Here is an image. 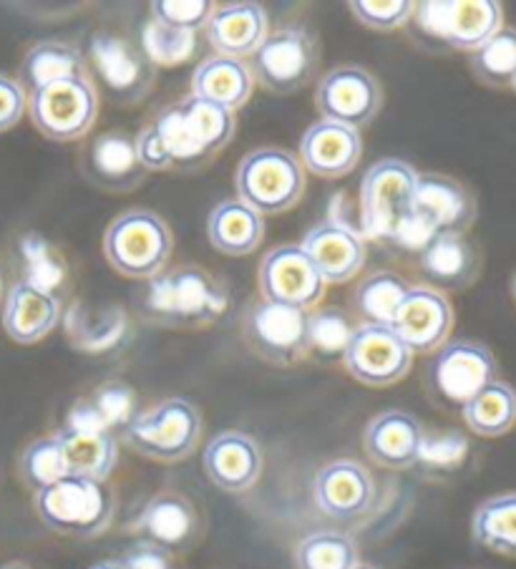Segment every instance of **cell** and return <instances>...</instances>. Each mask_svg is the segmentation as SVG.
Instances as JSON below:
<instances>
[{
	"instance_id": "9a60e30c",
	"label": "cell",
	"mask_w": 516,
	"mask_h": 569,
	"mask_svg": "<svg viewBox=\"0 0 516 569\" xmlns=\"http://www.w3.org/2000/svg\"><path fill=\"white\" fill-rule=\"evenodd\" d=\"M479 207L472 189L446 174H418L410 222L428 242L444 234H466Z\"/></svg>"
},
{
	"instance_id": "8fae6325",
	"label": "cell",
	"mask_w": 516,
	"mask_h": 569,
	"mask_svg": "<svg viewBox=\"0 0 516 569\" xmlns=\"http://www.w3.org/2000/svg\"><path fill=\"white\" fill-rule=\"evenodd\" d=\"M247 66L255 83H260L265 91L288 97L312 81L320 66V49L308 28L280 26L265 36Z\"/></svg>"
},
{
	"instance_id": "5b68a950",
	"label": "cell",
	"mask_w": 516,
	"mask_h": 569,
	"mask_svg": "<svg viewBox=\"0 0 516 569\" xmlns=\"http://www.w3.org/2000/svg\"><path fill=\"white\" fill-rule=\"evenodd\" d=\"M38 519L51 532L71 539H93L107 532L117 515V497L107 481L63 477L33 495Z\"/></svg>"
},
{
	"instance_id": "f35d334b",
	"label": "cell",
	"mask_w": 516,
	"mask_h": 569,
	"mask_svg": "<svg viewBox=\"0 0 516 569\" xmlns=\"http://www.w3.org/2000/svg\"><path fill=\"white\" fill-rule=\"evenodd\" d=\"M472 73L489 89H512L516 79V28H502L468 53Z\"/></svg>"
},
{
	"instance_id": "30bf717a",
	"label": "cell",
	"mask_w": 516,
	"mask_h": 569,
	"mask_svg": "<svg viewBox=\"0 0 516 569\" xmlns=\"http://www.w3.org/2000/svg\"><path fill=\"white\" fill-rule=\"evenodd\" d=\"M496 358L479 340H446L426 366V393L436 406L462 413L464 406L496 381Z\"/></svg>"
},
{
	"instance_id": "ffe728a7",
	"label": "cell",
	"mask_w": 516,
	"mask_h": 569,
	"mask_svg": "<svg viewBox=\"0 0 516 569\" xmlns=\"http://www.w3.org/2000/svg\"><path fill=\"white\" fill-rule=\"evenodd\" d=\"M390 328L414 356L436 353L454 330L452 300L428 284H410Z\"/></svg>"
},
{
	"instance_id": "7a4b0ae2",
	"label": "cell",
	"mask_w": 516,
	"mask_h": 569,
	"mask_svg": "<svg viewBox=\"0 0 516 569\" xmlns=\"http://www.w3.org/2000/svg\"><path fill=\"white\" fill-rule=\"evenodd\" d=\"M169 159V172H199L207 167L237 131V113L189 93L167 103L151 119Z\"/></svg>"
},
{
	"instance_id": "8d00e7d4",
	"label": "cell",
	"mask_w": 516,
	"mask_h": 569,
	"mask_svg": "<svg viewBox=\"0 0 516 569\" xmlns=\"http://www.w3.org/2000/svg\"><path fill=\"white\" fill-rule=\"evenodd\" d=\"M358 322L343 308H315L305 320V340H308V358L343 360Z\"/></svg>"
},
{
	"instance_id": "8992f818",
	"label": "cell",
	"mask_w": 516,
	"mask_h": 569,
	"mask_svg": "<svg viewBox=\"0 0 516 569\" xmlns=\"http://www.w3.org/2000/svg\"><path fill=\"white\" fill-rule=\"evenodd\" d=\"M121 439L145 459L159 463L185 461L202 439V413L189 398H165L133 416Z\"/></svg>"
},
{
	"instance_id": "bcb514c9",
	"label": "cell",
	"mask_w": 516,
	"mask_h": 569,
	"mask_svg": "<svg viewBox=\"0 0 516 569\" xmlns=\"http://www.w3.org/2000/svg\"><path fill=\"white\" fill-rule=\"evenodd\" d=\"M121 562L129 569H177L175 557L165 552V549L147 545V542L133 545L129 552L121 557Z\"/></svg>"
},
{
	"instance_id": "f546056e",
	"label": "cell",
	"mask_w": 516,
	"mask_h": 569,
	"mask_svg": "<svg viewBox=\"0 0 516 569\" xmlns=\"http://www.w3.org/2000/svg\"><path fill=\"white\" fill-rule=\"evenodd\" d=\"M255 91V79L250 66L242 59L229 56H209L192 73V97L217 103L227 111L237 113Z\"/></svg>"
},
{
	"instance_id": "6da1fadb",
	"label": "cell",
	"mask_w": 516,
	"mask_h": 569,
	"mask_svg": "<svg viewBox=\"0 0 516 569\" xmlns=\"http://www.w3.org/2000/svg\"><path fill=\"white\" fill-rule=\"evenodd\" d=\"M137 312L151 326L169 330H199L222 320L232 298L222 280L199 264L165 268L133 296Z\"/></svg>"
},
{
	"instance_id": "d6986e66",
	"label": "cell",
	"mask_w": 516,
	"mask_h": 569,
	"mask_svg": "<svg viewBox=\"0 0 516 569\" xmlns=\"http://www.w3.org/2000/svg\"><path fill=\"white\" fill-rule=\"evenodd\" d=\"M202 517L195 501L181 491H159L147 501L137 519L141 542L165 549L171 557L185 555L202 539Z\"/></svg>"
},
{
	"instance_id": "f6af8a7d",
	"label": "cell",
	"mask_w": 516,
	"mask_h": 569,
	"mask_svg": "<svg viewBox=\"0 0 516 569\" xmlns=\"http://www.w3.org/2000/svg\"><path fill=\"white\" fill-rule=\"evenodd\" d=\"M28 111V93L11 76L0 73V134L16 129Z\"/></svg>"
},
{
	"instance_id": "cb8c5ba5",
	"label": "cell",
	"mask_w": 516,
	"mask_h": 569,
	"mask_svg": "<svg viewBox=\"0 0 516 569\" xmlns=\"http://www.w3.org/2000/svg\"><path fill=\"white\" fill-rule=\"evenodd\" d=\"M300 161L305 172L322 179L348 177L363 157L360 131L336 124V121H315L300 139Z\"/></svg>"
},
{
	"instance_id": "d4e9b609",
	"label": "cell",
	"mask_w": 516,
	"mask_h": 569,
	"mask_svg": "<svg viewBox=\"0 0 516 569\" xmlns=\"http://www.w3.org/2000/svg\"><path fill=\"white\" fill-rule=\"evenodd\" d=\"M300 248L308 254L325 284L350 282L366 264L363 237L340 222H320L305 234Z\"/></svg>"
},
{
	"instance_id": "603a6c76",
	"label": "cell",
	"mask_w": 516,
	"mask_h": 569,
	"mask_svg": "<svg viewBox=\"0 0 516 569\" xmlns=\"http://www.w3.org/2000/svg\"><path fill=\"white\" fill-rule=\"evenodd\" d=\"M424 436V426L414 413L388 409L368 421L363 431V449L380 469L404 471L418 463Z\"/></svg>"
},
{
	"instance_id": "7bdbcfd3",
	"label": "cell",
	"mask_w": 516,
	"mask_h": 569,
	"mask_svg": "<svg viewBox=\"0 0 516 569\" xmlns=\"http://www.w3.org/2000/svg\"><path fill=\"white\" fill-rule=\"evenodd\" d=\"M149 8L151 21L175 28V31L199 33L205 31L209 18L215 16L217 3H212V0H157Z\"/></svg>"
},
{
	"instance_id": "9c48e42d",
	"label": "cell",
	"mask_w": 516,
	"mask_h": 569,
	"mask_svg": "<svg viewBox=\"0 0 516 569\" xmlns=\"http://www.w3.org/2000/svg\"><path fill=\"white\" fill-rule=\"evenodd\" d=\"M175 250L169 224L157 212L137 207L121 212L103 232V254L113 270L131 280H149L167 268Z\"/></svg>"
},
{
	"instance_id": "d6a6232c",
	"label": "cell",
	"mask_w": 516,
	"mask_h": 569,
	"mask_svg": "<svg viewBox=\"0 0 516 569\" xmlns=\"http://www.w3.org/2000/svg\"><path fill=\"white\" fill-rule=\"evenodd\" d=\"M69 79H89L86 76L83 53L79 46L69 41H53V38L51 41L36 43L26 53L21 73H18V83H21L26 93H33L38 89L51 87V83Z\"/></svg>"
},
{
	"instance_id": "ab89813d",
	"label": "cell",
	"mask_w": 516,
	"mask_h": 569,
	"mask_svg": "<svg viewBox=\"0 0 516 569\" xmlns=\"http://www.w3.org/2000/svg\"><path fill=\"white\" fill-rule=\"evenodd\" d=\"M18 469H21V479L33 495L46 487H51V483L59 479L69 477L61 443L56 439V433L28 443L21 453V461H18Z\"/></svg>"
},
{
	"instance_id": "f1b7e54d",
	"label": "cell",
	"mask_w": 516,
	"mask_h": 569,
	"mask_svg": "<svg viewBox=\"0 0 516 569\" xmlns=\"http://www.w3.org/2000/svg\"><path fill=\"white\" fill-rule=\"evenodd\" d=\"M61 443L66 469L71 477L93 481H107L119 461L117 433L103 429H79V426H61L56 431Z\"/></svg>"
},
{
	"instance_id": "681fc988",
	"label": "cell",
	"mask_w": 516,
	"mask_h": 569,
	"mask_svg": "<svg viewBox=\"0 0 516 569\" xmlns=\"http://www.w3.org/2000/svg\"><path fill=\"white\" fill-rule=\"evenodd\" d=\"M353 569H380V567H376V565H366V562H358L356 567Z\"/></svg>"
},
{
	"instance_id": "ac0fdd59",
	"label": "cell",
	"mask_w": 516,
	"mask_h": 569,
	"mask_svg": "<svg viewBox=\"0 0 516 569\" xmlns=\"http://www.w3.org/2000/svg\"><path fill=\"white\" fill-rule=\"evenodd\" d=\"M79 172L91 187L111 194H127L147 179L133 137L123 129H109L91 137L79 151Z\"/></svg>"
},
{
	"instance_id": "4fadbf2b",
	"label": "cell",
	"mask_w": 516,
	"mask_h": 569,
	"mask_svg": "<svg viewBox=\"0 0 516 569\" xmlns=\"http://www.w3.org/2000/svg\"><path fill=\"white\" fill-rule=\"evenodd\" d=\"M308 312L267 300H252L242 316V338L257 358L270 366H298L308 358L305 340Z\"/></svg>"
},
{
	"instance_id": "c3c4849f",
	"label": "cell",
	"mask_w": 516,
	"mask_h": 569,
	"mask_svg": "<svg viewBox=\"0 0 516 569\" xmlns=\"http://www.w3.org/2000/svg\"><path fill=\"white\" fill-rule=\"evenodd\" d=\"M0 569H36L33 565L23 562V559H11V562H3L0 565Z\"/></svg>"
},
{
	"instance_id": "44dd1931",
	"label": "cell",
	"mask_w": 516,
	"mask_h": 569,
	"mask_svg": "<svg viewBox=\"0 0 516 569\" xmlns=\"http://www.w3.org/2000/svg\"><path fill=\"white\" fill-rule=\"evenodd\" d=\"M312 499L325 517L356 521L376 505V481L363 463L336 459L315 473Z\"/></svg>"
},
{
	"instance_id": "7dc6e473",
	"label": "cell",
	"mask_w": 516,
	"mask_h": 569,
	"mask_svg": "<svg viewBox=\"0 0 516 569\" xmlns=\"http://www.w3.org/2000/svg\"><path fill=\"white\" fill-rule=\"evenodd\" d=\"M89 569H129L127 565L121 562V559H103V562H97L91 565Z\"/></svg>"
},
{
	"instance_id": "e0dca14e",
	"label": "cell",
	"mask_w": 516,
	"mask_h": 569,
	"mask_svg": "<svg viewBox=\"0 0 516 569\" xmlns=\"http://www.w3.org/2000/svg\"><path fill=\"white\" fill-rule=\"evenodd\" d=\"M343 366L368 388H388L408 376L414 353L388 326H358L353 333Z\"/></svg>"
},
{
	"instance_id": "484cf974",
	"label": "cell",
	"mask_w": 516,
	"mask_h": 569,
	"mask_svg": "<svg viewBox=\"0 0 516 569\" xmlns=\"http://www.w3.org/2000/svg\"><path fill=\"white\" fill-rule=\"evenodd\" d=\"M418 272L428 288L438 292H462L476 282L482 272V254L466 234L436 237L418 252Z\"/></svg>"
},
{
	"instance_id": "f5cc1de1",
	"label": "cell",
	"mask_w": 516,
	"mask_h": 569,
	"mask_svg": "<svg viewBox=\"0 0 516 569\" xmlns=\"http://www.w3.org/2000/svg\"><path fill=\"white\" fill-rule=\"evenodd\" d=\"M512 91H514V93H516V79H514V87H512Z\"/></svg>"
},
{
	"instance_id": "2e32d148",
	"label": "cell",
	"mask_w": 516,
	"mask_h": 569,
	"mask_svg": "<svg viewBox=\"0 0 516 569\" xmlns=\"http://www.w3.org/2000/svg\"><path fill=\"white\" fill-rule=\"evenodd\" d=\"M257 288L267 302L295 310H315L325 296V280L300 244H280L265 252L257 270Z\"/></svg>"
},
{
	"instance_id": "ba28073f",
	"label": "cell",
	"mask_w": 516,
	"mask_h": 569,
	"mask_svg": "<svg viewBox=\"0 0 516 569\" xmlns=\"http://www.w3.org/2000/svg\"><path fill=\"white\" fill-rule=\"evenodd\" d=\"M418 169L408 161L378 159L360 182V224L373 240L396 244L410 222Z\"/></svg>"
},
{
	"instance_id": "7402d4cb",
	"label": "cell",
	"mask_w": 516,
	"mask_h": 569,
	"mask_svg": "<svg viewBox=\"0 0 516 569\" xmlns=\"http://www.w3.org/2000/svg\"><path fill=\"white\" fill-rule=\"evenodd\" d=\"M202 463L219 491L245 495L262 477V449L250 433L222 431L207 443Z\"/></svg>"
},
{
	"instance_id": "ee69618b",
	"label": "cell",
	"mask_w": 516,
	"mask_h": 569,
	"mask_svg": "<svg viewBox=\"0 0 516 569\" xmlns=\"http://www.w3.org/2000/svg\"><path fill=\"white\" fill-rule=\"evenodd\" d=\"M466 457V439L458 433H441V436H424L420 443L418 463L416 467H426L431 471H448L456 469Z\"/></svg>"
},
{
	"instance_id": "b9f144b4",
	"label": "cell",
	"mask_w": 516,
	"mask_h": 569,
	"mask_svg": "<svg viewBox=\"0 0 516 569\" xmlns=\"http://www.w3.org/2000/svg\"><path fill=\"white\" fill-rule=\"evenodd\" d=\"M348 8L363 28L390 33L410 21L416 3L414 0H350Z\"/></svg>"
},
{
	"instance_id": "277c9868",
	"label": "cell",
	"mask_w": 516,
	"mask_h": 569,
	"mask_svg": "<svg viewBox=\"0 0 516 569\" xmlns=\"http://www.w3.org/2000/svg\"><path fill=\"white\" fill-rule=\"evenodd\" d=\"M81 53L93 89L119 107L145 101L155 89L157 66L149 61L137 38L101 28L89 36Z\"/></svg>"
},
{
	"instance_id": "e575fe53",
	"label": "cell",
	"mask_w": 516,
	"mask_h": 569,
	"mask_svg": "<svg viewBox=\"0 0 516 569\" xmlns=\"http://www.w3.org/2000/svg\"><path fill=\"white\" fill-rule=\"evenodd\" d=\"M462 419L482 439H499L516 426V391L496 378L464 406Z\"/></svg>"
},
{
	"instance_id": "74e56055",
	"label": "cell",
	"mask_w": 516,
	"mask_h": 569,
	"mask_svg": "<svg viewBox=\"0 0 516 569\" xmlns=\"http://www.w3.org/2000/svg\"><path fill=\"white\" fill-rule=\"evenodd\" d=\"M295 569H353L360 562L356 539L336 529H320L295 547Z\"/></svg>"
},
{
	"instance_id": "836d02e7",
	"label": "cell",
	"mask_w": 516,
	"mask_h": 569,
	"mask_svg": "<svg viewBox=\"0 0 516 569\" xmlns=\"http://www.w3.org/2000/svg\"><path fill=\"white\" fill-rule=\"evenodd\" d=\"M410 284L398 272L376 270L366 274L353 292V312L358 326H388L394 322L400 302L408 296Z\"/></svg>"
},
{
	"instance_id": "7c38bea8",
	"label": "cell",
	"mask_w": 516,
	"mask_h": 569,
	"mask_svg": "<svg viewBox=\"0 0 516 569\" xmlns=\"http://www.w3.org/2000/svg\"><path fill=\"white\" fill-rule=\"evenodd\" d=\"M99 99L89 79H69L28 93V113L38 134L69 144L83 139L97 124Z\"/></svg>"
},
{
	"instance_id": "52a82bcc",
	"label": "cell",
	"mask_w": 516,
	"mask_h": 569,
	"mask_svg": "<svg viewBox=\"0 0 516 569\" xmlns=\"http://www.w3.org/2000/svg\"><path fill=\"white\" fill-rule=\"evenodd\" d=\"M237 199L257 214H282L305 194V167L285 147H257L247 151L235 172Z\"/></svg>"
},
{
	"instance_id": "83f0119b",
	"label": "cell",
	"mask_w": 516,
	"mask_h": 569,
	"mask_svg": "<svg viewBox=\"0 0 516 569\" xmlns=\"http://www.w3.org/2000/svg\"><path fill=\"white\" fill-rule=\"evenodd\" d=\"M205 31L217 56L245 61L260 49L265 36L270 33V23H267V11L260 3L240 0V3L217 6Z\"/></svg>"
},
{
	"instance_id": "5bb4252c",
	"label": "cell",
	"mask_w": 516,
	"mask_h": 569,
	"mask_svg": "<svg viewBox=\"0 0 516 569\" xmlns=\"http://www.w3.org/2000/svg\"><path fill=\"white\" fill-rule=\"evenodd\" d=\"M315 107L325 121L360 131L384 109V87L363 66L343 63L320 79L315 89Z\"/></svg>"
},
{
	"instance_id": "d590c367",
	"label": "cell",
	"mask_w": 516,
	"mask_h": 569,
	"mask_svg": "<svg viewBox=\"0 0 516 569\" xmlns=\"http://www.w3.org/2000/svg\"><path fill=\"white\" fill-rule=\"evenodd\" d=\"M472 535L489 552L516 557V491L482 501L474 511Z\"/></svg>"
},
{
	"instance_id": "3957f363",
	"label": "cell",
	"mask_w": 516,
	"mask_h": 569,
	"mask_svg": "<svg viewBox=\"0 0 516 569\" xmlns=\"http://www.w3.org/2000/svg\"><path fill=\"white\" fill-rule=\"evenodd\" d=\"M406 26L418 49L474 53L502 31L504 11L496 0H426Z\"/></svg>"
},
{
	"instance_id": "1f68e13d",
	"label": "cell",
	"mask_w": 516,
	"mask_h": 569,
	"mask_svg": "<svg viewBox=\"0 0 516 569\" xmlns=\"http://www.w3.org/2000/svg\"><path fill=\"white\" fill-rule=\"evenodd\" d=\"M133 416H137V393H133V388L121 381H103L89 396L73 403L66 426L117 433L127 429Z\"/></svg>"
},
{
	"instance_id": "816d5d0a",
	"label": "cell",
	"mask_w": 516,
	"mask_h": 569,
	"mask_svg": "<svg viewBox=\"0 0 516 569\" xmlns=\"http://www.w3.org/2000/svg\"><path fill=\"white\" fill-rule=\"evenodd\" d=\"M0 296H3V278H0Z\"/></svg>"
},
{
	"instance_id": "60d3db41",
	"label": "cell",
	"mask_w": 516,
	"mask_h": 569,
	"mask_svg": "<svg viewBox=\"0 0 516 569\" xmlns=\"http://www.w3.org/2000/svg\"><path fill=\"white\" fill-rule=\"evenodd\" d=\"M139 46L149 56L155 66H175L185 63L197 49V33L189 31H175L157 21H149L141 28Z\"/></svg>"
},
{
	"instance_id": "4316f807",
	"label": "cell",
	"mask_w": 516,
	"mask_h": 569,
	"mask_svg": "<svg viewBox=\"0 0 516 569\" xmlns=\"http://www.w3.org/2000/svg\"><path fill=\"white\" fill-rule=\"evenodd\" d=\"M61 320V300L31 280H18L8 290L3 330L18 346H33L51 336Z\"/></svg>"
},
{
	"instance_id": "f907efd6",
	"label": "cell",
	"mask_w": 516,
	"mask_h": 569,
	"mask_svg": "<svg viewBox=\"0 0 516 569\" xmlns=\"http://www.w3.org/2000/svg\"><path fill=\"white\" fill-rule=\"evenodd\" d=\"M512 292H514V300H516V274H514V280H512Z\"/></svg>"
},
{
	"instance_id": "4dcf8cb0",
	"label": "cell",
	"mask_w": 516,
	"mask_h": 569,
	"mask_svg": "<svg viewBox=\"0 0 516 569\" xmlns=\"http://www.w3.org/2000/svg\"><path fill=\"white\" fill-rule=\"evenodd\" d=\"M207 237L227 258H247L265 240V220L240 199H225L207 217Z\"/></svg>"
}]
</instances>
